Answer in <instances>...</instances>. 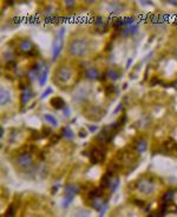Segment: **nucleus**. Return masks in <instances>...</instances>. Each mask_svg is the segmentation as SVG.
<instances>
[{
    "instance_id": "f704fd0d",
    "label": "nucleus",
    "mask_w": 177,
    "mask_h": 217,
    "mask_svg": "<svg viewBox=\"0 0 177 217\" xmlns=\"http://www.w3.org/2000/svg\"><path fill=\"white\" fill-rule=\"evenodd\" d=\"M135 203L137 205H141V207H144V202H142V201H135Z\"/></svg>"
},
{
    "instance_id": "ddd939ff",
    "label": "nucleus",
    "mask_w": 177,
    "mask_h": 217,
    "mask_svg": "<svg viewBox=\"0 0 177 217\" xmlns=\"http://www.w3.org/2000/svg\"><path fill=\"white\" fill-rule=\"evenodd\" d=\"M50 104L54 107V109H57V110H61V109H64L65 107V102H64V99L61 98V97H53L51 100H50Z\"/></svg>"
},
{
    "instance_id": "58836bf2",
    "label": "nucleus",
    "mask_w": 177,
    "mask_h": 217,
    "mask_svg": "<svg viewBox=\"0 0 177 217\" xmlns=\"http://www.w3.org/2000/svg\"><path fill=\"white\" fill-rule=\"evenodd\" d=\"M80 137H85V132H80Z\"/></svg>"
},
{
    "instance_id": "2f4dec72",
    "label": "nucleus",
    "mask_w": 177,
    "mask_h": 217,
    "mask_svg": "<svg viewBox=\"0 0 177 217\" xmlns=\"http://www.w3.org/2000/svg\"><path fill=\"white\" fill-rule=\"evenodd\" d=\"M64 116H65V117H69V116H70V109H69V107H64Z\"/></svg>"
},
{
    "instance_id": "c756f323",
    "label": "nucleus",
    "mask_w": 177,
    "mask_h": 217,
    "mask_svg": "<svg viewBox=\"0 0 177 217\" xmlns=\"http://www.w3.org/2000/svg\"><path fill=\"white\" fill-rule=\"evenodd\" d=\"M117 217H132V214H130V212H122V214L117 215Z\"/></svg>"
},
{
    "instance_id": "aec40b11",
    "label": "nucleus",
    "mask_w": 177,
    "mask_h": 217,
    "mask_svg": "<svg viewBox=\"0 0 177 217\" xmlns=\"http://www.w3.org/2000/svg\"><path fill=\"white\" fill-rule=\"evenodd\" d=\"M47 76H48V69L46 67L45 70L43 71V72L40 73V76L38 77V81H39V85L43 86L44 84H45L46 79H47Z\"/></svg>"
},
{
    "instance_id": "5701e85b",
    "label": "nucleus",
    "mask_w": 177,
    "mask_h": 217,
    "mask_svg": "<svg viewBox=\"0 0 177 217\" xmlns=\"http://www.w3.org/2000/svg\"><path fill=\"white\" fill-rule=\"evenodd\" d=\"M164 148L168 150V151H170V150H172V149H175L176 148V144H175V142L174 140H169V142H165L164 143Z\"/></svg>"
},
{
    "instance_id": "bb28decb",
    "label": "nucleus",
    "mask_w": 177,
    "mask_h": 217,
    "mask_svg": "<svg viewBox=\"0 0 177 217\" xmlns=\"http://www.w3.org/2000/svg\"><path fill=\"white\" fill-rule=\"evenodd\" d=\"M43 136H44V137H47V136H50V135H51V129H50V127H43Z\"/></svg>"
},
{
    "instance_id": "2eb2a0df",
    "label": "nucleus",
    "mask_w": 177,
    "mask_h": 217,
    "mask_svg": "<svg viewBox=\"0 0 177 217\" xmlns=\"http://www.w3.org/2000/svg\"><path fill=\"white\" fill-rule=\"evenodd\" d=\"M138 31V25L135 23L133 25L131 26H125L122 28V34L125 35V37H128V35H131V34H135V33H137Z\"/></svg>"
},
{
    "instance_id": "412c9836",
    "label": "nucleus",
    "mask_w": 177,
    "mask_h": 217,
    "mask_svg": "<svg viewBox=\"0 0 177 217\" xmlns=\"http://www.w3.org/2000/svg\"><path fill=\"white\" fill-rule=\"evenodd\" d=\"M44 118H45V120L48 123V124H51L52 126H57V125H58L57 119H56V117L52 116V115H45V116H44Z\"/></svg>"
},
{
    "instance_id": "f257e3e1",
    "label": "nucleus",
    "mask_w": 177,
    "mask_h": 217,
    "mask_svg": "<svg viewBox=\"0 0 177 217\" xmlns=\"http://www.w3.org/2000/svg\"><path fill=\"white\" fill-rule=\"evenodd\" d=\"M87 51H89V44L84 39H73L67 45V53L74 58L84 57L87 54Z\"/></svg>"
},
{
    "instance_id": "423d86ee",
    "label": "nucleus",
    "mask_w": 177,
    "mask_h": 217,
    "mask_svg": "<svg viewBox=\"0 0 177 217\" xmlns=\"http://www.w3.org/2000/svg\"><path fill=\"white\" fill-rule=\"evenodd\" d=\"M89 157H90L92 163H100V162H103L105 158V149L103 146H100V145L92 148L90 153H89Z\"/></svg>"
},
{
    "instance_id": "1a4fd4ad",
    "label": "nucleus",
    "mask_w": 177,
    "mask_h": 217,
    "mask_svg": "<svg viewBox=\"0 0 177 217\" xmlns=\"http://www.w3.org/2000/svg\"><path fill=\"white\" fill-rule=\"evenodd\" d=\"M87 97H89V90L86 87H79L73 94V102L78 103V104H82V103L86 102Z\"/></svg>"
},
{
    "instance_id": "c85d7f7f",
    "label": "nucleus",
    "mask_w": 177,
    "mask_h": 217,
    "mask_svg": "<svg viewBox=\"0 0 177 217\" xmlns=\"http://www.w3.org/2000/svg\"><path fill=\"white\" fill-rule=\"evenodd\" d=\"M59 138H60V135H54V136H52V138H51V144H56L59 140Z\"/></svg>"
},
{
    "instance_id": "473e14b6",
    "label": "nucleus",
    "mask_w": 177,
    "mask_h": 217,
    "mask_svg": "<svg viewBox=\"0 0 177 217\" xmlns=\"http://www.w3.org/2000/svg\"><path fill=\"white\" fill-rule=\"evenodd\" d=\"M105 210H106V204H105L104 207L102 208V211H100V214H99V217H104V215H105Z\"/></svg>"
},
{
    "instance_id": "4be33fe9",
    "label": "nucleus",
    "mask_w": 177,
    "mask_h": 217,
    "mask_svg": "<svg viewBox=\"0 0 177 217\" xmlns=\"http://www.w3.org/2000/svg\"><path fill=\"white\" fill-rule=\"evenodd\" d=\"M174 194H175V190H168L163 196V202H166V203H170L172 197H174Z\"/></svg>"
},
{
    "instance_id": "9b49d317",
    "label": "nucleus",
    "mask_w": 177,
    "mask_h": 217,
    "mask_svg": "<svg viewBox=\"0 0 177 217\" xmlns=\"http://www.w3.org/2000/svg\"><path fill=\"white\" fill-rule=\"evenodd\" d=\"M19 47H20V50H21L23 52L27 53V54H30V53L34 50L33 43L30 39H23L21 40V41L19 43Z\"/></svg>"
},
{
    "instance_id": "f8f14e48",
    "label": "nucleus",
    "mask_w": 177,
    "mask_h": 217,
    "mask_svg": "<svg viewBox=\"0 0 177 217\" xmlns=\"http://www.w3.org/2000/svg\"><path fill=\"white\" fill-rule=\"evenodd\" d=\"M85 78L90 79V80H96L99 78V72L98 70L93 66H89L85 69Z\"/></svg>"
},
{
    "instance_id": "c9c22d12",
    "label": "nucleus",
    "mask_w": 177,
    "mask_h": 217,
    "mask_svg": "<svg viewBox=\"0 0 177 217\" xmlns=\"http://www.w3.org/2000/svg\"><path fill=\"white\" fill-rule=\"evenodd\" d=\"M89 129H90V131L91 132H93V131H96V130H97V126H90Z\"/></svg>"
},
{
    "instance_id": "a878e982",
    "label": "nucleus",
    "mask_w": 177,
    "mask_h": 217,
    "mask_svg": "<svg viewBox=\"0 0 177 217\" xmlns=\"http://www.w3.org/2000/svg\"><path fill=\"white\" fill-rule=\"evenodd\" d=\"M73 199V196H66L65 197V201H64V203H63V205H64V208H66V207H69L70 205V203L72 202Z\"/></svg>"
},
{
    "instance_id": "7ed1b4c3",
    "label": "nucleus",
    "mask_w": 177,
    "mask_h": 217,
    "mask_svg": "<svg viewBox=\"0 0 177 217\" xmlns=\"http://www.w3.org/2000/svg\"><path fill=\"white\" fill-rule=\"evenodd\" d=\"M156 183L152 178H141L138 179L136 183V189H137L141 194H143L145 196H150L156 191Z\"/></svg>"
},
{
    "instance_id": "393cba45",
    "label": "nucleus",
    "mask_w": 177,
    "mask_h": 217,
    "mask_svg": "<svg viewBox=\"0 0 177 217\" xmlns=\"http://www.w3.org/2000/svg\"><path fill=\"white\" fill-rule=\"evenodd\" d=\"M14 211H15V209H14V207H10V208L7 209L6 214H5V217H13Z\"/></svg>"
},
{
    "instance_id": "a211bd4d",
    "label": "nucleus",
    "mask_w": 177,
    "mask_h": 217,
    "mask_svg": "<svg viewBox=\"0 0 177 217\" xmlns=\"http://www.w3.org/2000/svg\"><path fill=\"white\" fill-rule=\"evenodd\" d=\"M119 76H120L119 72H117L115 69H109L107 72H106V77H109L111 80H117L119 78Z\"/></svg>"
},
{
    "instance_id": "cd10ccee",
    "label": "nucleus",
    "mask_w": 177,
    "mask_h": 217,
    "mask_svg": "<svg viewBox=\"0 0 177 217\" xmlns=\"http://www.w3.org/2000/svg\"><path fill=\"white\" fill-rule=\"evenodd\" d=\"M50 93H52V87H48V89H46L45 92L41 94V98H43V99L46 98V97H47V96H48Z\"/></svg>"
},
{
    "instance_id": "72a5a7b5",
    "label": "nucleus",
    "mask_w": 177,
    "mask_h": 217,
    "mask_svg": "<svg viewBox=\"0 0 177 217\" xmlns=\"http://www.w3.org/2000/svg\"><path fill=\"white\" fill-rule=\"evenodd\" d=\"M122 105H123V104H122V103H120V104H118L117 109H116V110H115V111H113V113H118V112H119V110H120V109H122Z\"/></svg>"
},
{
    "instance_id": "4468645a",
    "label": "nucleus",
    "mask_w": 177,
    "mask_h": 217,
    "mask_svg": "<svg viewBox=\"0 0 177 217\" xmlns=\"http://www.w3.org/2000/svg\"><path fill=\"white\" fill-rule=\"evenodd\" d=\"M10 100H11V93H10L8 90L2 87L1 91H0V104L1 105H6Z\"/></svg>"
},
{
    "instance_id": "e433bc0d",
    "label": "nucleus",
    "mask_w": 177,
    "mask_h": 217,
    "mask_svg": "<svg viewBox=\"0 0 177 217\" xmlns=\"http://www.w3.org/2000/svg\"><path fill=\"white\" fill-rule=\"evenodd\" d=\"M131 63H132V58H130V59H129V61H128V64H126V67H129V66L131 65Z\"/></svg>"
},
{
    "instance_id": "20e7f679",
    "label": "nucleus",
    "mask_w": 177,
    "mask_h": 217,
    "mask_svg": "<svg viewBox=\"0 0 177 217\" xmlns=\"http://www.w3.org/2000/svg\"><path fill=\"white\" fill-rule=\"evenodd\" d=\"M30 152H31L30 150H28V151L20 152L19 155L17 156V158H15L17 164H18V166H20L21 169H28V168H31L33 165V158H32V155H31Z\"/></svg>"
},
{
    "instance_id": "6ab92c4d",
    "label": "nucleus",
    "mask_w": 177,
    "mask_h": 217,
    "mask_svg": "<svg viewBox=\"0 0 177 217\" xmlns=\"http://www.w3.org/2000/svg\"><path fill=\"white\" fill-rule=\"evenodd\" d=\"M61 133H63V136L67 139H73L74 138V133L71 131V129L69 127V126H65V127H63V130H61Z\"/></svg>"
},
{
    "instance_id": "b1692460",
    "label": "nucleus",
    "mask_w": 177,
    "mask_h": 217,
    "mask_svg": "<svg viewBox=\"0 0 177 217\" xmlns=\"http://www.w3.org/2000/svg\"><path fill=\"white\" fill-rule=\"evenodd\" d=\"M115 91L118 92L117 90H116V87H115L113 85H107L106 87H105V93H106L107 96H110V94H112V93H115Z\"/></svg>"
},
{
    "instance_id": "6e6552de",
    "label": "nucleus",
    "mask_w": 177,
    "mask_h": 217,
    "mask_svg": "<svg viewBox=\"0 0 177 217\" xmlns=\"http://www.w3.org/2000/svg\"><path fill=\"white\" fill-rule=\"evenodd\" d=\"M104 110L100 109L99 106H90L86 111L85 116H87V118H90L91 120H99L104 116Z\"/></svg>"
},
{
    "instance_id": "39448f33",
    "label": "nucleus",
    "mask_w": 177,
    "mask_h": 217,
    "mask_svg": "<svg viewBox=\"0 0 177 217\" xmlns=\"http://www.w3.org/2000/svg\"><path fill=\"white\" fill-rule=\"evenodd\" d=\"M64 32H65V30H64V27H61V28L59 30L58 35H57L56 40L53 41V45H52V57H53V59H57V57H58L59 53H60V50H61V47H63V38H64Z\"/></svg>"
},
{
    "instance_id": "9d476101",
    "label": "nucleus",
    "mask_w": 177,
    "mask_h": 217,
    "mask_svg": "<svg viewBox=\"0 0 177 217\" xmlns=\"http://www.w3.org/2000/svg\"><path fill=\"white\" fill-rule=\"evenodd\" d=\"M133 149L137 151V153H144L146 150H148V142L144 137H139L135 140L133 143Z\"/></svg>"
},
{
    "instance_id": "0eeeda50",
    "label": "nucleus",
    "mask_w": 177,
    "mask_h": 217,
    "mask_svg": "<svg viewBox=\"0 0 177 217\" xmlns=\"http://www.w3.org/2000/svg\"><path fill=\"white\" fill-rule=\"evenodd\" d=\"M115 132L116 131H113L110 126L104 127V129L98 133L97 139H98V142H100V144H107V143H110L112 140V138L115 137V135H116Z\"/></svg>"
},
{
    "instance_id": "f03ea898",
    "label": "nucleus",
    "mask_w": 177,
    "mask_h": 217,
    "mask_svg": "<svg viewBox=\"0 0 177 217\" xmlns=\"http://www.w3.org/2000/svg\"><path fill=\"white\" fill-rule=\"evenodd\" d=\"M72 69L67 65H60L54 71V83L67 84L72 79Z\"/></svg>"
},
{
    "instance_id": "4c0bfd02",
    "label": "nucleus",
    "mask_w": 177,
    "mask_h": 217,
    "mask_svg": "<svg viewBox=\"0 0 177 217\" xmlns=\"http://www.w3.org/2000/svg\"><path fill=\"white\" fill-rule=\"evenodd\" d=\"M0 136H1V137H2V136H4V129H2V127H1V129H0Z\"/></svg>"
},
{
    "instance_id": "dca6fc26",
    "label": "nucleus",
    "mask_w": 177,
    "mask_h": 217,
    "mask_svg": "<svg viewBox=\"0 0 177 217\" xmlns=\"http://www.w3.org/2000/svg\"><path fill=\"white\" fill-rule=\"evenodd\" d=\"M32 92H31V90H30V87H27L26 90H24V91H21V94H20V102H21V105H25L27 102L31 99V96Z\"/></svg>"
},
{
    "instance_id": "7c9ffc66",
    "label": "nucleus",
    "mask_w": 177,
    "mask_h": 217,
    "mask_svg": "<svg viewBox=\"0 0 177 217\" xmlns=\"http://www.w3.org/2000/svg\"><path fill=\"white\" fill-rule=\"evenodd\" d=\"M65 6L67 8H70V7H73L74 6V1H71V0H69V1H65Z\"/></svg>"
},
{
    "instance_id": "f3484780",
    "label": "nucleus",
    "mask_w": 177,
    "mask_h": 217,
    "mask_svg": "<svg viewBox=\"0 0 177 217\" xmlns=\"http://www.w3.org/2000/svg\"><path fill=\"white\" fill-rule=\"evenodd\" d=\"M79 192V186L76 184H69L66 186V196H74Z\"/></svg>"
}]
</instances>
